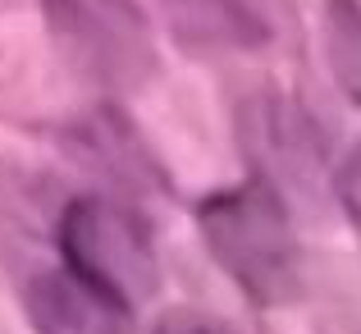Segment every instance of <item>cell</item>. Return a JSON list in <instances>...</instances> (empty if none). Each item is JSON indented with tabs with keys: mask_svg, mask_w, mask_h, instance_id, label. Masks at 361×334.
I'll return each instance as SVG.
<instances>
[{
	"mask_svg": "<svg viewBox=\"0 0 361 334\" xmlns=\"http://www.w3.org/2000/svg\"><path fill=\"white\" fill-rule=\"evenodd\" d=\"M169 32L197 55L270 51L298 28V0H160Z\"/></svg>",
	"mask_w": 361,
	"mask_h": 334,
	"instance_id": "obj_4",
	"label": "cell"
},
{
	"mask_svg": "<svg viewBox=\"0 0 361 334\" xmlns=\"http://www.w3.org/2000/svg\"><path fill=\"white\" fill-rule=\"evenodd\" d=\"M329 55L338 64V78L348 92L361 97V14L353 5L338 0L334 14H329Z\"/></svg>",
	"mask_w": 361,
	"mask_h": 334,
	"instance_id": "obj_6",
	"label": "cell"
},
{
	"mask_svg": "<svg viewBox=\"0 0 361 334\" xmlns=\"http://www.w3.org/2000/svg\"><path fill=\"white\" fill-rule=\"evenodd\" d=\"M23 307L37 334H128L133 311L92 280L55 266L27 280Z\"/></svg>",
	"mask_w": 361,
	"mask_h": 334,
	"instance_id": "obj_5",
	"label": "cell"
},
{
	"mask_svg": "<svg viewBox=\"0 0 361 334\" xmlns=\"http://www.w3.org/2000/svg\"><path fill=\"white\" fill-rule=\"evenodd\" d=\"M51 42L82 83L128 97L156 73V37L142 0H42Z\"/></svg>",
	"mask_w": 361,
	"mask_h": 334,
	"instance_id": "obj_2",
	"label": "cell"
},
{
	"mask_svg": "<svg viewBox=\"0 0 361 334\" xmlns=\"http://www.w3.org/2000/svg\"><path fill=\"white\" fill-rule=\"evenodd\" d=\"M151 334H229V330H224L215 316H206V311L178 307V311H165V316L156 321V330H151Z\"/></svg>",
	"mask_w": 361,
	"mask_h": 334,
	"instance_id": "obj_8",
	"label": "cell"
},
{
	"mask_svg": "<svg viewBox=\"0 0 361 334\" xmlns=\"http://www.w3.org/2000/svg\"><path fill=\"white\" fill-rule=\"evenodd\" d=\"M197 229L215 266L256 307H279L302 293V243L283 197L265 179L211 193L197 206Z\"/></svg>",
	"mask_w": 361,
	"mask_h": 334,
	"instance_id": "obj_1",
	"label": "cell"
},
{
	"mask_svg": "<svg viewBox=\"0 0 361 334\" xmlns=\"http://www.w3.org/2000/svg\"><path fill=\"white\" fill-rule=\"evenodd\" d=\"M334 193H338V202H343L348 220L361 229V142H357L353 151H348L343 165H338V174H334Z\"/></svg>",
	"mask_w": 361,
	"mask_h": 334,
	"instance_id": "obj_7",
	"label": "cell"
},
{
	"mask_svg": "<svg viewBox=\"0 0 361 334\" xmlns=\"http://www.w3.org/2000/svg\"><path fill=\"white\" fill-rule=\"evenodd\" d=\"M60 252L73 275L106 289L128 311L142 298H151L160 284L156 234L119 197H73L60 215Z\"/></svg>",
	"mask_w": 361,
	"mask_h": 334,
	"instance_id": "obj_3",
	"label": "cell"
}]
</instances>
